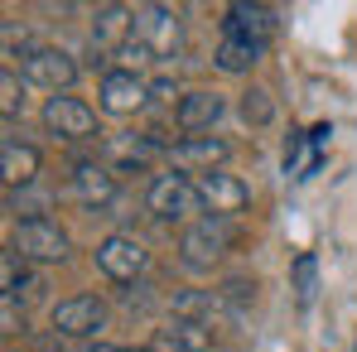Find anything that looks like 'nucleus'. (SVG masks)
<instances>
[{
	"mask_svg": "<svg viewBox=\"0 0 357 352\" xmlns=\"http://www.w3.org/2000/svg\"><path fill=\"white\" fill-rule=\"evenodd\" d=\"M266 54V44H256V39H241V34H222V44H218V68L222 72H251L256 59Z\"/></svg>",
	"mask_w": 357,
	"mask_h": 352,
	"instance_id": "obj_18",
	"label": "nucleus"
},
{
	"mask_svg": "<svg viewBox=\"0 0 357 352\" xmlns=\"http://www.w3.org/2000/svg\"><path fill=\"white\" fill-rule=\"evenodd\" d=\"M15 251L24 256V261H44V266H54L68 256V232H63L59 222H49V217H39V222H20L15 227Z\"/></svg>",
	"mask_w": 357,
	"mask_h": 352,
	"instance_id": "obj_8",
	"label": "nucleus"
},
{
	"mask_svg": "<svg viewBox=\"0 0 357 352\" xmlns=\"http://www.w3.org/2000/svg\"><path fill=\"white\" fill-rule=\"evenodd\" d=\"M145 266H150V256H145V246H140L135 236L112 232V236H102V241H97V270H102L107 280L130 285V280H140V275H145Z\"/></svg>",
	"mask_w": 357,
	"mask_h": 352,
	"instance_id": "obj_5",
	"label": "nucleus"
},
{
	"mask_svg": "<svg viewBox=\"0 0 357 352\" xmlns=\"http://www.w3.org/2000/svg\"><path fill=\"white\" fill-rule=\"evenodd\" d=\"M0 174H5L10 188H29L39 178V150L20 145L15 135H5V145H0Z\"/></svg>",
	"mask_w": 357,
	"mask_h": 352,
	"instance_id": "obj_17",
	"label": "nucleus"
},
{
	"mask_svg": "<svg viewBox=\"0 0 357 352\" xmlns=\"http://www.w3.org/2000/svg\"><path fill=\"white\" fill-rule=\"evenodd\" d=\"M135 39V10L126 5H102L92 15V49L97 54H121Z\"/></svg>",
	"mask_w": 357,
	"mask_h": 352,
	"instance_id": "obj_12",
	"label": "nucleus"
},
{
	"mask_svg": "<svg viewBox=\"0 0 357 352\" xmlns=\"http://www.w3.org/2000/svg\"><path fill=\"white\" fill-rule=\"evenodd\" d=\"M241 116L251 121V125H271V121H275L271 92H266V87H246V92H241Z\"/></svg>",
	"mask_w": 357,
	"mask_h": 352,
	"instance_id": "obj_21",
	"label": "nucleus"
},
{
	"mask_svg": "<svg viewBox=\"0 0 357 352\" xmlns=\"http://www.w3.org/2000/svg\"><path fill=\"white\" fill-rule=\"evenodd\" d=\"M314 270H319L314 256H299L295 261V290H299V304H304V309L314 304Z\"/></svg>",
	"mask_w": 357,
	"mask_h": 352,
	"instance_id": "obj_22",
	"label": "nucleus"
},
{
	"mask_svg": "<svg viewBox=\"0 0 357 352\" xmlns=\"http://www.w3.org/2000/svg\"><path fill=\"white\" fill-rule=\"evenodd\" d=\"M150 97H160V102H174L178 92H174V82H155V87H150Z\"/></svg>",
	"mask_w": 357,
	"mask_h": 352,
	"instance_id": "obj_27",
	"label": "nucleus"
},
{
	"mask_svg": "<svg viewBox=\"0 0 357 352\" xmlns=\"http://www.w3.org/2000/svg\"><path fill=\"white\" fill-rule=\"evenodd\" d=\"M135 39L155 54V59H174L183 49V20L169 5H140L135 10Z\"/></svg>",
	"mask_w": 357,
	"mask_h": 352,
	"instance_id": "obj_4",
	"label": "nucleus"
},
{
	"mask_svg": "<svg viewBox=\"0 0 357 352\" xmlns=\"http://www.w3.org/2000/svg\"><path fill=\"white\" fill-rule=\"evenodd\" d=\"M222 116V97L218 92H183L174 107V121L178 130H188V135H198V130H213Z\"/></svg>",
	"mask_w": 357,
	"mask_h": 352,
	"instance_id": "obj_14",
	"label": "nucleus"
},
{
	"mask_svg": "<svg viewBox=\"0 0 357 352\" xmlns=\"http://www.w3.org/2000/svg\"><path fill=\"white\" fill-rule=\"evenodd\" d=\"M193 183H198V198H203V213L208 217H222L227 222V217H237L241 208L251 203V188L237 174H222L218 169V174H203V178H193Z\"/></svg>",
	"mask_w": 357,
	"mask_h": 352,
	"instance_id": "obj_7",
	"label": "nucleus"
},
{
	"mask_svg": "<svg viewBox=\"0 0 357 352\" xmlns=\"http://www.w3.org/2000/svg\"><path fill=\"white\" fill-rule=\"evenodd\" d=\"M251 290H256L251 280H227V285H222V299H227V304H246Z\"/></svg>",
	"mask_w": 357,
	"mask_h": 352,
	"instance_id": "obj_26",
	"label": "nucleus"
},
{
	"mask_svg": "<svg viewBox=\"0 0 357 352\" xmlns=\"http://www.w3.org/2000/svg\"><path fill=\"white\" fill-rule=\"evenodd\" d=\"M227 246H232V227L222 217H203V222H193L188 232L178 236V261L188 270H213L227 256Z\"/></svg>",
	"mask_w": 357,
	"mask_h": 352,
	"instance_id": "obj_2",
	"label": "nucleus"
},
{
	"mask_svg": "<svg viewBox=\"0 0 357 352\" xmlns=\"http://www.w3.org/2000/svg\"><path fill=\"white\" fill-rule=\"evenodd\" d=\"M222 290H183L174 299V319H193V323H208L213 328V319L222 314Z\"/></svg>",
	"mask_w": 357,
	"mask_h": 352,
	"instance_id": "obj_19",
	"label": "nucleus"
},
{
	"mask_svg": "<svg viewBox=\"0 0 357 352\" xmlns=\"http://www.w3.org/2000/svg\"><path fill=\"white\" fill-rule=\"evenodd\" d=\"M5 208H10L20 222H39V217H44V208H49V193H44V188H34V183H29V188H10Z\"/></svg>",
	"mask_w": 357,
	"mask_h": 352,
	"instance_id": "obj_20",
	"label": "nucleus"
},
{
	"mask_svg": "<svg viewBox=\"0 0 357 352\" xmlns=\"http://www.w3.org/2000/svg\"><path fill=\"white\" fill-rule=\"evenodd\" d=\"M97 97H102V112H112V116H135L145 102H150V82L140 77V72H107L102 77V87H97Z\"/></svg>",
	"mask_w": 357,
	"mask_h": 352,
	"instance_id": "obj_11",
	"label": "nucleus"
},
{
	"mask_svg": "<svg viewBox=\"0 0 357 352\" xmlns=\"http://www.w3.org/2000/svg\"><path fill=\"white\" fill-rule=\"evenodd\" d=\"M20 328H24V309H20V299H15V294H5V299H0V333H5V338H15Z\"/></svg>",
	"mask_w": 357,
	"mask_h": 352,
	"instance_id": "obj_23",
	"label": "nucleus"
},
{
	"mask_svg": "<svg viewBox=\"0 0 357 352\" xmlns=\"http://www.w3.org/2000/svg\"><path fill=\"white\" fill-rule=\"evenodd\" d=\"M49 323H54V333L68 338V343H87V338H97L107 328V304L97 294H73V299L54 304Z\"/></svg>",
	"mask_w": 357,
	"mask_h": 352,
	"instance_id": "obj_3",
	"label": "nucleus"
},
{
	"mask_svg": "<svg viewBox=\"0 0 357 352\" xmlns=\"http://www.w3.org/2000/svg\"><path fill=\"white\" fill-rule=\"evenodd\" d=\"M44 125L59 135V140H87L97 130V112L82 102V97H49L44 102Z\"/></svg>",
	"mask_w": 357,
	"mask_h": 352,
	"instance_id": "obj_9",
	"label": "nucleus"
},
{
	"mask_svg": "<svg viewBox=\"0 0 357 352\" xmlns=\"http://www.w3.org/2000/svg\"><path fill=\"white\" fill-rule=\"evenodd\" d=\"M227 155H232V145L227 140H218V135H188V140H178L174 150H169V160H174V169L183 174H218L222 164H227Z\"/></svg>",
	"mask_w": 357,
	"mask_h": 352,
	"instance_id": "obj_10",
	"label": "nucleus"
},
{
	"mask_svg": "<svg viewBox=\"0 0 357 352\" xmlns=\"http://www.w3.org/2000/svg\"><path fill=\"white\" fill-rule=\"evenodd\" d=\"M73 198L82 208H107L116 198V174L102 169V164H77L73 169Z\"/></svg>",
	"mask_w": 357,
	"mask_h": 352,
	"instance_id": "obj_16",
	"label": "nucleus"
},
{
	"mask_svg": "<svg viewBox=\"0 0 357 352\" xmlns=\"http://www.w3.org/2000/svg\"><path fill=\"white\" fill-rule=\"evenodd\" d=\"M227 34H241V39H256V44H271V34H275V10H266V5H227Z\"/></svg>",
	"mask_w": 357,
	"mask_h": 352,
	"instance_id": "obj_15",
	"label": "nucleus"
},
{
	"mask_svg": "<svg viewBox=\"0 0 357 352\" xmlns=\"http://www.w3.org/2000/svg\"><path fill=\"white\" fill-rule=\"evenodd\" d=\"M20 72H24V82L49 87L54 97H63L77 82V63H73V54H63V49H29L20 59Z\"/></svg>",
	"mask_w": 357,
	"mask_h": 352,
	"instance_id": "obj_6",
	"label": "nucleus"
},
{
	"mask_svg": "<svg viewBox=\"0 0 357 352\" xmlns=\"http://www.w3.org/2000/svg\"><path fill=\"white\" fill-rule=\"evenodd\" d=\"M0 112H5V116H15V112H20V82H15V72H10V68L0 72Z\"/></svg>",
	"mask_w": 357,
	"mask_h": 352,
	"instance_id": "obj_25",
	"label": "nucleus"
},
{
	"mask_svg": "<svg viewBox=\"0 0 357 352\" xmlns=\"http://www.w3.org/2000/svg\"><path fill=\"white\" fill-rule=\"evenodd\" d=\"M20 261H24V256H20L15 246L0 256V285H5V294H20Z\"/></svg>",
	"mask_w": 357,
	"mask_h": 352,
	"instance_id": "obj_24",
	"label": "nucleus"
},
{
	"mask_svg": "<svg viewBox=\"0 0 357 352\" xmlns=\"http://www.w3.org/2000/svg\"><path fill=\"white\" fill-rule=\"evenodd\" d=\"M145 208H150V217H160V222H183V217L203 213V198H198V183H193V178L155 174L150 188H145Z\"/></svg>",
	"mask_w": 357,
	"mask_h": 352,
	"instance_id": "obj_1",
	"label": "nucleus"
},
{
	"mask_svg": "<svg viewBox=\"0 0 357 352\" xmlns=\"http://www.w3.org/2000/svg\"><path fill=\"white\" fill-rule=\"evenodd\" d=\"M208 348H213V328L193 323V319H169L150 338V352H208Z\"/></svg>",
	"mask_w": 357,
	"mask_h": 352,
	"instance_id": "obj_13",
	"label": "nucleus"
}]
</instances>
